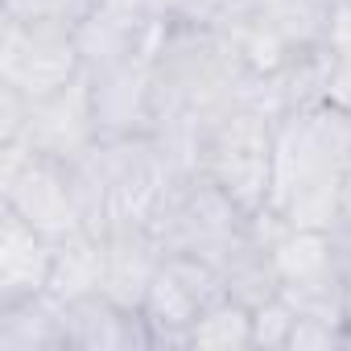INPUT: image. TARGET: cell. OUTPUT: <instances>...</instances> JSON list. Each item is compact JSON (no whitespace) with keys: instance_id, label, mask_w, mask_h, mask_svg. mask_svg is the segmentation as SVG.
<instances>
[{"instance_id":"1","label":"cell","mask_w":351,"mask_h":351,"mask_svg":"<svg viewBox=\"0 0 351 351\" xmlns=\"http://www.w3.org/2000/svg\"><path fill=\"white\" fill-rule=\"evenodd\" d=\"M347 169H351V112L318 104L277 116L269 207L289 228L330 232L339 223V195Z\"/></svg>"},{"instance_id":"2","label":"cell","mask_w":351,"mask_h":351,"mask_svg":"<svg viewBox=\"0 0 351 351\" xmlns=\"http://www.w3.org/2000/svg\"><path fill=\"white\" fill-rule=\"evenodd\" d=\"M149 228L157 232L165 252H191V256L211 261L215 269H223L240 248H248L256 240L252 215L232 195H223L203 169L182 173L169 186V195Z\"/></svg>"},{"instance_id":"3","label":"cell","mask_w":351,"mask_h":351,"mask_svg":"<svg viewBox=\"0 0 351 351\" xmlns=\"http://www.w3.org/2000/svg\"><path fill=\"white\" fill-rule=\"evenodd\" d=\"M273 128L277 120L269 112L240 104L219 116L203 141V173L248 215L265 211L273 195Z\"/></svg>"},{"instance_id":"4","label":"cell","mask_w":351,"mask_h":351,"mask_svg":"<svg viewBox=\"0 0 351 351\" xmlns=\"http://www.w3.org/2000/svg\"><path fill=\"white\" fill-rule=\"evenodd\" d=\"M0 207L17 211L54 244L75 232H87L71 182V165L34 153L29 145H0Z\"/></svg>"},{"instance_id":"5","label":"cell","mask_w":351,"mask_h":351,"mask_svg":"<svg viewBox=\"0 0 351 351\" xmlns=\"http://www.w3.org/2000/svg\"><path fill=\"white\" fill-rule=\"evenodd\" d=\"M83 71L87 66L71 25L0 17V87H13L25 99H42Z\"/></svg>"},{"instance_id":"6","label":"cell","mask_w":351,"mask_h":351,"mask_svg":"<svg viewBox=\"0 0 351 351\" xmlns=\"http://www.w3.org/2000/svg\"><path fill=\"white\" fill-rule=\"evenodd\" d=\"M219 293H228V289H223V273L211 261L191 256V252H165V261L141 302V318L149 326L153 351L157 347L186 351V335H191L195 318Z\"/></svg>"},{"instance_id":"7","label":"cell","mask_w":351,"mask_h":351,"mask_svg":"<svg viewBox=\"0 0 351 351\" xmlns=\"http://www.w3.org/2000/svg\"><path fill=\"white\" fill-rule=\"evenodd\" d=\"M157 46H161V38L153 46L136 50L124 62L91 71L95 120H99L104 136H141V132H153V120H157Z\"/></svg>"},{"instance_id":"8","label":"cell","mask_w":351,"mask_h":351,"mask_svg":"<svg viewBox=\"0 0 351 351\" xmlns=\"http://www.w3.org/2000/svg\"><path fill=\"white\" fill-rule=\"evenodd\" d=\"M99 120H95V91H91V71L58 87L54 95L34 99L29 108V128L25 145L42 157H54L62 165L87 157L99 145Z\"/></svg>"},{"instance_id":"9","label":"cell","mask_w":351,"mask_h":351,"mask_svg":"<svg viewBox=\"0 0 351 351\" xmlns=\"http://www.w3.org/2000/svg\"><path fill=\"white\" fill-rule=\"evenodd\" d=\"M66 351H153L141 310H124L104 289L66 302Z\"/></svg>"},{"instance_id":"10","label":"cell","mask_w":351,"mask_h":351,"mask_svg":"<svg viewBox=\"0 0 351 351\" xmlns=\"http://www.w3.org/2000/svg\"><path fill=\"white\" fill-rule=\"evenodd\" d=\"M165 261V244L153 228H116L104 236V293L124 310H141L157 269Z\"/></svg>"},{"instance_id":"11","label":"cell","mask_w":351,"mask_h":351,"mask_svg":"<svg viewBox=\"0 0 351 351\" xmlns=\"http://www.w3.org/2000/svg\"><path fill=\"white\" fill-rule=\"evenodd\" d=\"M54 248L58 244L50 236L29 228L17 211L0 207V302L46 293Z\"/></svg>"},{"instance_id":"12","label":"cell","mask_w":351,"mask_h":351,"mask_svg":"<svg viewBox=\"0 0 351 351\" xmlns=\"http://www.w3.org/2000/svg\"><path fill=\"white\" fill-rule=\"evenodd\" d=\"M0 351H66V306L54 293L0 302Z\"/></svg>"},{"instance_id":"13","label":"cell","mask_w":351,"mask_h":351,"mask_svg":"<svg viewBox=\"0 0 351 351\" xmlns=\"http://www.w3.org/2000/svg\"><path fill=\"white\" fill-rule=\"evenodd\" d=\"M99 289H104V236L75 232V236L58 240L46 293H54L66 306V302H79L87 293H99Z\"/></svg>"},{"instance_id":"14","label":"cell","mask_w":351,"mask_h":351,"mask_svg":"<svg viewBox=\"0 0 351 351\" xmlns=\"http://www.w3.org/2000/svg\"><path fill=\"white\" fill-rule=\"evenodd\" d=\"M269 261H273L281 285L318 281V277L339 273L335 269V240H330V232H318V228H285L269 244Z\"/></svg>"},{"instance_id":"15","label":"cell","mask_w":351,"mask_h":351,"mask_svg":"<svg viewBox=\"0 0 351 351\" xmlns=\"http://www.w3.org/2000/svg\"><path fill=\"white\" fill-rule=\"evenodd\" d=\"M186 351H252V306L232 293L207 302L186 335Z\"/></svg>"},{"instance_id":"16","label":"cell","mask_w":351,"mask_h":351,"mask_svg":"<svg viewBox=\"0 0 351 351\" xmlns=\"http://www.w3.org/2000/svg\"><path fill=\"white\" fill-rule=\"evenodd\" d=\"M223 34L232 38V46H236L240 62L248 66V75H277L298 58V50L281 38V29L269 25L261 13H252L248 5L232 17V25Z\"/></svg>"},{"instance_id":"17","label":"cell","mask_w":351,"mask_h":351,"mask_svg":"<svg viewBox=\"0 0 351 351\" xmlns=\"http://www.w3.org/2000/svg\"><path fill=\"white\" fill-rule=\"evenodd\" d=\"M293 322H298V314L281 293L252 306V351H289Z\"/></svg>"},{"instance_id":"18","label":"cell","mask_w":351,"mask_h":351,"mask_svg":"<svg viewBox=\"0 0 351 351\" xmlns=\"http://www.w3.org/2000/svg\"><path fill=\"white\" fill-rule=\"evenodd\" d=\"M99 0H0V17L17 21H54V25H79Z\"/></svg>"},{"instance_id":"19","label":"cell","mask_w":351,"mask_h":351,"mask_svg":"<svg viewBox=\"0 0 351 351\" xmlns=\"http://www.w3.org/2000/svg\"><path fill=\"white\" fill-rule=\"evenodd\" d=\"M351 347L347 322H326V318H298L289 335V351H335Z\"/></svg>"},{"instance_id":"20","label":"cell","mask_w":351,"mask_h":351,"mask_svg":"<svg viewBox=\"0 0 351 351\" xmlns=\"http://www.w3.org/2000/svg\"><path fill=\"white\" fill-rule=\"evenodd\" d=\"M326 50L343 62H351V0H335L330 29H326Z\"/></svg>"},{"instance_id":"21","label":"cell","mask_w":351,"mask_h":351,"mask_svg":"<svg viewBox=\"0 0 351 351\" xmlns=\"http://www.w3.org/2000/svg\"><path fill=\"white\" fill-rule=\"evenodd\" d=\"M330 240H335V269H339L343 285H351V223H335Z\"/></svg>"},{"instance_id":"22","label":"cell","mask_w":351,"mask_h":351,"mask_svg":"<svg viewBox=\"0 0 351 351\" xmlns=\"http://www.w3.org/2000/svg\"><path fill=\"white\" fill-rule=\"evenodd\" d=\"M339 223H351V169L343 173V195H339Z\"/></svg>"},{"instance_id":"23","label":"cell","mask_w":351,"mask_h":351,"mask_svg":"<svg viewBox=\"0 0 351 351\" xmlns=\"http://www.w3.org/2000/svg\"><path fill=\"white\" fill-rule=\"evenodd\" d=\"M244 5H248L252 13H269V9H277V5H285V0H244Z\"/></svg>"}]
</instances>
